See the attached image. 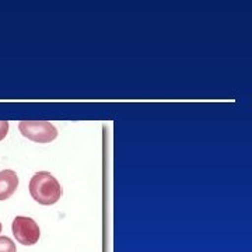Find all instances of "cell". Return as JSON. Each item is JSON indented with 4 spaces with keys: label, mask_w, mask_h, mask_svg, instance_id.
<instances>
[{
    "label": "cell",
    "mask_w": 252,
    "mask_h": 252,
    "mask_svg": "<svg viewBox=\"0 0 252 252\" xmlns=\"http://www.w3.org/2000/svg\"><path fill=\"white\" fill-rule=\"evenodd\" d=\"M30 193L39 205L51 206L62 198V187L51 172L39 171L30 181Z\"/></svg>",
    "instance_id": "cell-1"
},
{
    "label": "cell",
    "mask_w": 252,
    "mask_h": 252,
    "mask_svg": "<svg viewBox=\"0 0 252 252\" xmlns=\"http://www.w3.org/2000/svg\"><path fill=\"white\" fill-rule=\"evenodd\" d=\"M18 129L24 137L35 143H51L58 137V129L48 121H21Z\"/></svg>",
    "instance_id": "cell-2"
},
{
    "label": "cell",
    "mask_w": 252,
    "mask_h": 252,
    "mask_svg": "<svg viewBox=\"0 0 252 252\" xmlns=\"http://www.w3.org/2000/svg\"><path fill=\"white\" fill-rule=\"evenodd\" d=\"M0 233H1V223H0Z\"/></svg>",
    "instance_id": "cell-7"
},
{
    "label": "cell",
    "mask_w": 252,
    "mask_h": 252,
    "mask_svg": "<svg viewBox=\"0 0 252 252\" xmlns=\"http://www.w3.org/2000/svg\"><path fill=\"white\" fill-rule=\"evenodd\" d=\"M0 252H17L16 244L9 237H0Z\"/></svg>",
    "instance_id": "cell-5"
},
{
    "label": "cell",
    "mask_w": 252,
    "mask_h": 252,
    "mask_svg": "<svg viewBox=\"0 0 252 252\" xmlns=\"http://www.w3.org/2000/svg\"><path fill=\"white\" fill-rule=\"evenodd\" d=\"M18 188V177L13 170L0 171V200H6L13 196Z\"/></svg>",
    "instance_id": "cell-4"
},
{
    "label": "cell",
    "mask_w": 252,
    "mask_h": 252,
    "mask_svg": "<svg viewBox=\"0 0 252 252\" xmlns=\"http://www.w3.org/2000/svg\"><path fill=\"white\" fill-rule=\"evenodd\" d=\"M11 231L14 238L23 245H34L39 241L41 230L34 219L27 216H17L13 220Z\"/></svg>",
    "instance_id": "cell-3"
},
{
    "label": "cell",
    "mask_w": 252,
    "mask_h": 252,
    "mask_svg": "<svg viewBox=\"0 0 252 252\" xmlns=\"http://www.w3.org/2000/svg\"><path fill=\"white\" fill-rule=\"evenodd\" d=\"M9 133V121H0V140H3Z\"/></svg>",
    "instance_id": "cell-6"
}]
</instances>
